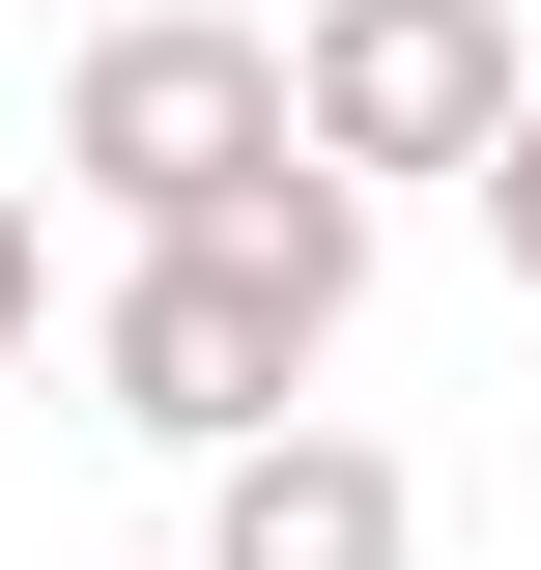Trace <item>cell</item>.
<instances>
[{"instance_id":"cell-4","label":"cell","mask_w":541,"mask_h":570,"mask_svg":"<svg viewBox=\"0 0 541 570\" xmlns=\"http://www.w3.org/2000/svg\"><path fill=\"white\" fill-rule=\"evenodd\" d=\"M200 570H427V485L371 428H257V456H200Z\"/></svg>"},{"instance_id":"cell-1","label":"cell","mask_w":541,"mask_h":570,"mask_svg":"<svg viewBox=\"0 0 541 570\" xmlns=\"http://www.w3.org/2000/svg\"><path fill=\"white\" fill-rule=\"evenodd\" d=\"M371 314V171H257L228 228H142L115 314H86V400L142 428V456H257L285 400H314V343Z\"/></svg>"},{"instance_id":"cell-6","label":"cell","mask_w":541,"mask_h":570,"mask_svg":"<svg viewBox=\"0 0 541 570\" xmlns=\"http://www.w3.org/2000/svg\"><path fill=\"white\" fill-rule=\"evenodd\" d=\"M29 314H58V257H29V200H0V371H29Z\"/></svg>"},{"instance_id":"cell-5","label":"cell","mask_w":541,"mask_h":570,"mask_svg":"<svg viewBox=\"0 0 541 570\" xmlns=\"http://www.w3.org/2000/svg\"><path fill=\"white\" fill-rule=\"evenodd\" d=\"M456 200H484V257L541 285V86H513V115H484V171H456Z\"/></svg>"},{"instance_id":"cell-3","label":"cell","mask_w":541,"mask_h":570,"mask_svg":"<svg viewBox=\"0 0 541 570\" xmlns=\"http://www.w3.org/2000/svg\"><path fill=\"white\" fill-rule=\"evenodd\" d=\"M513 115V0H314L285 29V142L314 171H484Z\"/></svg>"},{"instance_id":"cell-2","label":"cell","mask_w":541,"mask_h":570,"mask_svg":"<svg viewBox=\"0 0 541 570\" xmlns=\"http://www.w3.org/2000/svg\"><path fill=\"white\" fill-rule=\"evenodd\" d=\"M58 171H86L115 228H228L257 171H314V142H285V29H200V0L86 29V86H58Z\"/></svg>"}]
</instances>
